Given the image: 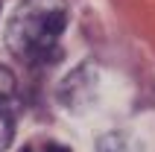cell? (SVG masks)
<instances>
[{"mask_svg": "<svg viewBox=\"0 0 155 152\" xmlns=\"http://www.w3.org/2000/svg\"><path fill=\"white\" fill-rule=\"evenodd\" d=\"M64 26V0H21L6 24V47L26 64H50L61 56Z\"/></svg>", "mask_w": 155, "mask_h": 152, "instance_id": "6da1fadb", "label": "cell"}, {"mask_svg": "<svg viewBox=\"0 0 155 152\" xmlns=\"http://www.w3.org/2000/svg\"><path fill=\"white\" fill-rule=\"evenodd\" d=\"M18 120V85L12 70L0 64V152H6L15 137Z\"/></svg>", "mask_w": 155, "mask_h": 152, "instance_id": "7a4b0ae2", "label": "cell"}, {"mask_svg": "<svg viewBox=\"0 0 155 152\" xmlns=\"http://www.w3.org/2000/svg\"><path fill=\"white\" fill-rule=\"evenodd\" d=\"M100 152H140V146L135 144V137H129L126 132H108L100 137L97 144Z\"/></svg>", "mask_w": 155, "mask_h": 152, "instance_id": "3957f363", "label": "cell"}, {"mask_svg": "<svg viewBox=\"0 0 155 152\" xmlns=\"http://www.w3.org/2000/svg\"><path fill=\"white\" fill-rule=\"evenodd\" d=\"M24 152H70V149L61 146V144H56V140H32Z\"/></svg>", "mask_w": 155, "mask_h": 152, "instance_id": "277c9868", "label": "cell"}]
</instances>
